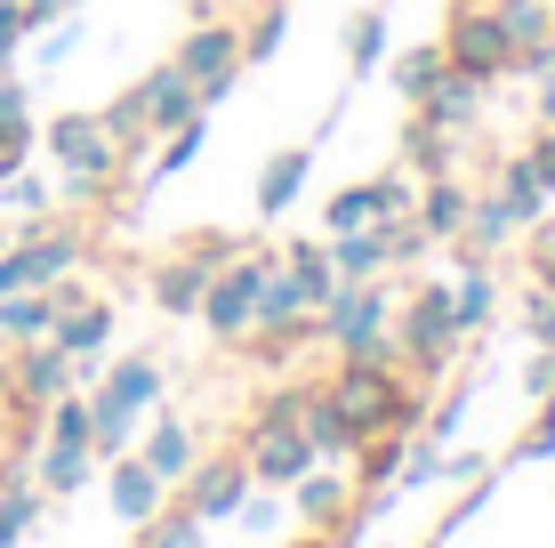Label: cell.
<instances>
[{
  "label": "cell",
  "mask_w": 555,
  "mask_h": 548,
  "mask_svg": "<svg viewBox=\"0 0 555 548\" xmlns=\"http://www.w3.org/2000/svg\"><path fill=\"white\" fill-rule=\"evenodd\" d=\"M16 129H25V89L0 81V138H16Z\"/></svg>",
  "instance_id": "cell-23"
},
{
  "label": "cell",
  "mask_w": 555,
  "mask_h": 548,
  "mask_svg": "<svg viewBox=\"0 0 555 548\" xmlns=\"http://www.w3.org/2000/svg\"><path fill=\"white\" fill-rule=\"evenodd\" d=\"M540 105H547V122H555V81H547V98H540Z\"/></svg>",
  "instance_id": "cell-29"
},
{
  "label": "cell",
  "mask_w": 555,
  "mask_h": 548,
  "mask_svg": "<svg viewBox=\"0 0 555 548\" xmlns=\"http://www.w3.org/2000/svg\"><path fill=\"white\" fill-rule=\"evenodd\" d=\"M185 460H194V444H185L178 428H162V436H153V451H145V468H153L162 484H178V476H185Z\"/></svg>",
  "instance_id": "cell-16"
},
{
  "label": "cell",
  "mask_w": 555,
  "mask_h": 548,
  "mask_svg": "<svg viewBox=\"0 0 555 548\" xmlns=\"http://www.w3.org/2000/svg\"><path fill=\"white\" fill-rule=\"evenodd\" d=\"M225 56H234V33H225V25H202L194 41L178 49V73H185V81H218ZM218 89H225V81H218ZM218 89H209V98H218Z\"/></svg>",
  "instance_id": "cell-8"
},
{
  "label": "cell",
  "mask_w": 555,
  "mask_h": 548,
  "mask_svg": "<svg viewBox=\"0 0 555 548\" xmlns=\"http://www.w3.org/2000/svg\"><path fill=\"white\" fill-rule=\"evenodd\" d=\"M443 73H451L443 49H418V56H403V73H395V81H403L411 98H427V81H443Z\"/></svg>",
  "instance_id": "cell-18"
},
{
  "label": "cell",
  "mask_w": 555,
  "mask_h": 548,
  "mask_svg": "<svg viewBox=\"0 0 555 548\" xmlns=\"http://www.w3.org/2000/svg\"><path fill=\"white\" fill-rule=\"evenodd\" d=\"M25 9H33V16H56V9H65V0H25Z\"/></svg>",
  "instance_id": "cell-28"
},
{
  "label": "cell",
  "mask_w": 555,
  "mask_h": 548,
  "mask_svg": "<svg viewBox=\"0 0 555 548\" xmlns=\"http://www.w3.org/2000/svg\"><path fill=\"white\" fill-rule=\"evenodd\" d=\"M145 113H153V122H185V113H194V81H185L178 65L153 73V81H145Z\"/></svg>",
  "instance_id": "cell-11"
},
{
  "label": "cell",
  "mask_w": 555,
  "mask_h": 548,
  "mask_svg": "<svg viewBox=\"0 0 555 548\" xmlns=\"http://www.w3.org/2000/svg\"><path fill=\"white\" fill-rule=\"evenodd\" d=\"M540 267H555V226H547V234H540Z\"/></svg>",
  "instance_id": "cell-27"
},
{
  "label": "cell",
  "mask_w": 555,
  "mask_h": 548,
  "mask_svg": "<svg viewBox=\"0 0 555 548\" xmlns=\"http://www.w3.org/2000/svg\"><path fill=\"white\" fill-rule=\"evenodd\" d=\"M89 428H98V420H89V404H56L49 411V436L56 444H89Z\"/></svg>",
  "instance_id": "cell-21"
},
{
  "label": "cell",
  "mask_w": 555,
  "mask_h": 548,
  "mask_svg": "<svg viewBox=\"0 0 555 548\" xmlns=\"http://www.w3.org/2000/svg\"><path fill=\"white\" fill-rule=\"evenodd\" d=\"M73 258H81V234H41V242H25V251H9L0 258V298L9 291H49Z\"/></svg>",
  "instance_id": "cell-5"
},
{
  "label": "cell",
  "mask_w": 555,
  "mask_h": 548,
  "mask_svg": "<svg viewBox=\"0 0 555 548\" xmlns=\"http://www.w3.org/2000/svg\"><path fill=\"white\" fill-rule=\"evenodd\" d=\"M202 282H209L202 267H162V282H153V298H162V307H178V315H185V307H202V298H209Z\"/></svg>",
  "instance_id": "cell-14"
},
{
  "label": "cell",
  "mask_w": 555,
  "mask_h": 548,
  "mask_svg": "<svg viewBox=\"0 0 555 548\" xmlns=\"http://www.w3.org/2000/svg\"><path fill=\"white\" fill-rule=\"evenodd\" d=\"M234 500H242V468L225 460V468H209V484L194 493V508H202V517H218V508H234Z\"/></svg>",
  "instance_id": "cell-17"
},
{
  "label": "cell",
  "mask_w": 555,
  "mask_h": 548,
  "mask_svg": "<svg viewBox=\"0 0 555 548\" xmlns=\"http://www.w3.org/2000/svg\"><path fill=\"white\" fill-rule=\"evenodd\" d=\"M105 331H113V315H105V307H81V315H65V323H56V347H65V355H89Z\"/></svg>",
  "instance_id": "cell-13"
},
{
  "label": "cell",
  "mask_w": 555,
  "mask_h": 548,
  "mask_svg": "<svg viewBox=\"0 0 555 548\" xmlns=\"http://www.w3.org/2000/svg\"><path fill=\"white\" fill-rule=\"evenodd\" d=\"M306 178V154H282L274 169H266V211H282V202H291V186Z\"/></svg>",
  "instance_id": "cell-20"
},
{
  "label": "cell",
  "mask_w": 555,
  "mask_h": 548,
  "mask_svg": "<svg viewBox=\"0 0 555 548\" xmlns=\"http://www.w3.org/2000/svg\"><path fill=\"white\" fill-rule=\"evenodd\" d=\"M153 500H162V476H153L145 460L113 476V508H121V517H153Z\"/></svg>",
  "instance_id": "cell-12"
},
{
  "label": "cell",
  "mask_w": 555,
  "mask_h": 548,
  "mask_svg": "<svg viewBox=\"0 0 555 548\" xmlns=\"http://www.w3.org/2000/svg\"><path fill=\"white\" fill-rule=\"evenodd\" d=\"M258 282H266V275H250V267H242V275H225L218 291L202 298V307H209V323H218V331H242V323H250V307H258Z\"/></svg>",
  "instance_id": "cell-9"
},
{
  "label": "cell",
  "mask_w": 555,
  "mask_h": 548,
  "mask_svg": "<svg viewBox=\"0 0 555 548\" xmlns=\"http://www.w3.org/2000/svg\"><path fill=\"white\" fill-rule=\"evenodd\" d=\"M387 211H395V186H354V194L331 202V226L338 234H362V226H378Z\"/></svg>",
  "instance_id": "cell-10"
},
{
  "label": "cell",
  "mask_w": 555,
  "mask_h": 548,
  "mask_svg": "<svg viewBox=\"0 0 555 548\" xmlns=\"http://www.w3.org/2000/svg\"><path fill=\"white\" fill-rule=\"evenodd\" d=\"M531 178H540V186H555V138L540 145V162H531Z\"/></svg>",
  "instance_id": "cell-25"
},
{
  "label": "cell",
  "mask_w": 555,
  "mask_h": 548,
  "mask_svg": "<svg viewBox=\"0 0 555 548\" xmlns=\"http://www.w3.org/2000/svg\"><path fill=\"white\" fill-rule=\"evenodd\" d=\"M298 404H274V420L258 428V444H250V476H266V484H291V476H306V420H291Z\"/></svg>",
  "instance_id": "cell-4"
},
{
  "label": "cell",
  "mask_w": 555,
  "mask_h": 548,
  "mask_svg": "<svg viewBox=\"0 0 555 548\" xmlns=\"http://www.w3.org/2000/svg\"><path fill=\"white\" fill-rule=\"evenodd\" d=\"M65 371H73V355L56 347H25L16 355V395H25V404H56V395H65Z\"/></svg>",
  "instance_id": "cell-6"
},
{
  "label": "cell",
  "mask_w": 555,
  "mask_h": 548,
  "mask_svg": "<svg viewBox=\"0 0 555 548\" xmlns=\"http://www.w3.org/2000/svg\"><path fill=\"white\" fill-rule=\"evenodd\" d=\"M49 154L73 169V178H105L113 169V129L105 113H65V122H49Z\"/></svg>",
  "instance_id": "cell-3"
},
{
  "label": "cell",
  "mask_w": 555,
  "mask_h": 548,
  "mask_svg": "<svg viewBox=\"0 0 555 548\" xmlns=\"http://www.w3.org/2000/svg\"><path fill=\"white\" fill-rule=\"evenodd\" d=\"M81 476H89V444H56L49 460H41V484H49V493H73Z\"/></svg>",
  "instance_id": "cell-15"
},
{
  "label": "cell",
  "mask_w": 555,
  "mask_h": 548,
  "mask_svg": "<svg viewBox=\"0 0 555 548\" xmlns=\"http://www.w3.org/2000/svg\"><path fill=\"white\" fill-rule=\"evenodd\" d=\"M378 49H387V33H378V16H362V25H354V65H371Z\"/></svg>",
  "instance_id": "cell-24"
},
{
  "label": "cell",
  "mask_w": 555,
  "mask_h": 548,
  "mask_svg": "<svg viewBox=\"0 0 555 548\" xmlns=\"http://www.w3.org/2000/svg\"><path fill=\"white\" fill-rule=\"evenodd\" d=\"M418 226H427V234H451V226H459V186H435V194H427V218H418Z\"/></svg>",
  "instance_id": "cell-22"
},
{
  "label": "cell",
  "mask_w": 555,
  "mask_h": 548,
  "mask_svg": "<svg viewBox=\"0 0 555 548\" xmlns=\"http://www.w3.org/2000/svg\"><path fill=\"white\" fill-rule=\"evenodd\" d=\"M443 56H451V73H467V81H491V73L515 56L507 16H500V9H467V16L451 25V49H443Z\"/></svg>",
  "instance_id": "cell-2"
},
{
  "label": "cell",
  "mask_w": 555,
  "mask_h": 548,
  "mask_svg": "<svg viewBox=\"0 0 555 548\" xmlns=\"http://www.w3.org/2000/svg\"><path fill=\"white\" fill-rule=\"evenodd\" d=\"M162 548H202V533L185 524V533H162Z\"/></svg>",
  "instance_id": "cell-26"
},
{
  "label": "cell",
  "mask_w": 555,
  "mask_h": 548,
  "mask_svg": "<svg viewBox=\"0 0 555 548\" xmlns=\"http://www.w3.org/2000/svg\"><path fill=\"white\" fill-rule=\"evenodd\" d=\"M331 404H338V420H347V436H387V428H403V411H411V404H403V387L378 380L371 364H354L347 380H338Z\"/></svg>",
  "instance_id": "cell-1"
},
{
  "label": "cell",
  "mask_w": 555,
  "mask_h": 548,
  "mask_svg": "<svg viewBox=\"0 0 555 548\" xmlns=\"http://www.w3.org/2000/svg\"><path fill=\"white\" fill-rule=\"evenodd\" d=\"M33 25H41V16H33L25 0H0V65H9V56H16V41H25Z\"/></svg>",
  "instance_id": "cell-19"
},
{
  "label": "cell",
  "mask_w": 555,
  "mask_h": 548,
  "mask_svg": "<svg viewBox=\"0 0 555 548\" xmlns=\"http://www.w3.org/2000/svg\"><path fill=\"white\" fill-rule=\"evenodd\" d=\"M451 323H459V307L443 291H427L411 307V355H418V364H443V355H451Z\"/></svg>",
  "instance_id": "cell-7"
}]
</instances>
